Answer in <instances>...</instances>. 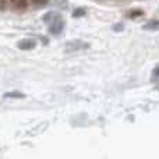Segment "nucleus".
I'll return each instance as SVG.
<instances>
[{
    "label": "nucleus",
    "mask_w": 159,
    "mask_h": 159,
    "mask_svg": "<svg viewBox=\"0 0 159 159\" xmlns=\"http://www.w3.org/2000/svg\"><path fill=\"white\" fill-rule=\"evenodd\" d=\"M63 30H64V21L61 18L49 22V32L52 35H59V34L63 32Z\"/></svg>",
    "instance_id": "f257e3e1"
},
{
    "label": "nucleus",
    "mask_w": 159,
    "mask_h": 159,
    "mask_svg": "<svg viewBox=\"0 0 159 159\" xmlns=\"http://www.w3.org/2000/svg\"><path fill=\"white\" fill-rule=\"evenodd\" d=\"M36 46V41L32 38H25L18 42V48L21 50H31Z\"/></svg>",
    "instance_id": "f03ea898"
},
{
    "label": "nucleus",
    "mask_w": 159,
    "mask_h": 159,
    "mask_svg": "<svg viewBox=\"0 0 159 159\" xmlns=\"http://www.w3.org/2000/svg\"><path fill=\"white\" fill-rule=\"evenodd\" d=\"M89 45L88 43H84V42H78V41H74V42H69V43L66 45L67 50H77V49H85V48H88Z\"/></svg>",
    "instance_id": "7ed1b4c3"
},
{
    "label": "nucleus",
    "mask_w": 159,
    "mask_h": 159,
    "mask_svg": "<svg viewBox=\"0 0 159 159\" xmlns=\"http://www.w3.org/2000/svg\"><path fill=\"white\" fill-rule=\"evenodd\" d=\"M59 18H61L60 17V14L59 13H56V11H50V13H46L43 16V21L45 22H52V21H55V20H59Z\"/></svg>",
    "instance_id": "20e7f679"
},
{
    "label": "nucleus",
    "mask_w": 159,
    "mask_h": 159,
    "mask_svg": "<svg viewBox=\"0 0 159 159\" xmlns=\"http://www.w3.org/2000/svg\"><path fill=\"white\" fill-rule=\"evenodd\" d=\"M10 3L17 10H25L28 7V0H10Z\"/></svg>",
    "instance_id": "39448f33"
},
{
    "label": "nucleus",
    "mask_w": 159,
    "mask_h": 159,
    "mask_svg": "<svg viewBox=\"0 0 159 159\" xmlns=\"http://www.w3.org/2000/svg\"><path fill=\"white\" fill-rule=\"evenodd\" d=\"M144 30H159V20H152L144 25Z\"/></svg>",
    "instance_id": "423d86ee"
},
{
    "label": "nucleus",
    "mask_w": 159,
    "mask_h": 159,
    "mask_svg": "<svg viewBox=\"0 0 159 159\" xmlns=\"http://www.w3.org/2000/svg\"><path fill=\"white\" fill-rule=\"evenodd\" d=\"M143 16H144V11L143 10H131V11H130V14H129V17H130V18H133V20L140 18V17H143Z\"/></svg>",
    "instance_id": "0eeeda50"
},
{
    "label": "nucleus",
    "mask_w": 159,
    "mask_h": 159,
    "mask_svg": "<svg viewBox=\"0 0 159 159\" xmlns=\"http://www.w3.org/2000/svg\"><path fill=\"white\" fill-rule=\"evenodd\" d=\"M24 93H20V92H11V93H6L4 95V98H24Z\"/></svg>",
    "instance_id": "6e6552de"
},
{
    "label": "nucleus",
    "mask_w": 159,
    "mask_h": 159,
    "mask_svg": "<svg viewBox=\"0 0 159 159\" xmlns=\"http://www.w3.org/2000/svg\"><path fill=\"white\" fill-rule=\"evenodd\" d=\"M32 3L36 7H43V6L48 4V0H32Z\"/></svg>",
    "instance_id": "1a4fd4ad"
},
{
    "label": "nucleus",
    "mask_w": 159,
    "mask_h": 159,
    "mask_svg": "<svg viewBox=\"0 0 159 159\" xmlns=\"http://www.w3.org/2000/svg\"><path fill=\"white\" fill-rule=\"evenodd\" d=\"M85 14V10L84 8H77V10L74 11V14H73V16L74 17H82Z\"/></svg>",
    "instance_id": "9d476101"
},
{
    "label": "nucleus",
    "mask_w": 159,
    "mask_h": 159,
    "mask_svg": "<svg viewBox=\"0 0 159 159\" xmlns=\"http://www.w3.org/2000/svg\"><path fill=\"white\" fill-rule=\"evenodd\" d=\"M113 30H115V31H117V30H123V27H121V24H120V27H113Z\"/></svg>",
    "instance_id": "9b49d317"
},
{
    "label": "nucleus",
    "mask_w": 159,
    "mask_h": 159,
    "mask_svg": "<svg viewBox=\"0 0 159 159\" xmlns=\"http://www.w3.org/2000/svg\"><path fill=\"white\" fill-rule=\"evenodd\" d=\"M155 75H159V69L155 70Z\"/></svg>",
    "instance_id": "f8f14e48"
}]
</instances>
